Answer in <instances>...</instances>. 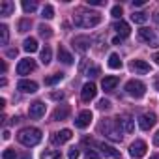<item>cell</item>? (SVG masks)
Masks as SVG:
<instances>
[{
    "instance_id": "6da1fadb",
    "label": "cell",
    "mask_w": 159,
    "mask_h": 159,
    "mask_svg": "<svg viewBox=\"0 0 159 159\" xmlns=\"http://www.w3.org/2000/svg\"><path fill=\"white\" fill-rule=\"evenodd\" d=\"M73 23L75 26H81V28H94L101 23V15L96 11H77L73 15Z\"/></svg>"
},
{
    "instance_id": "7a4b0ae2",
    "label": "cell",
    "mask_w": 159,
    "mask_h": 159,
    "mask_svg": "<svg viewBox=\"0 0 159 159\" xmlns=\"http://www.w3.org/2000/svg\"><path fill=\"white\" fill-rule=\"evenodd\" d=\"M17 140L23 146L32 148V146H36V144L41 142V131L38 127H25V129H21L17 133Z\"/></svg>"
},
{
    "instance_id": "3957f363",
    "label": "cell",
    "mask_w": 159,
    "mask_h": 159,
    "mask_svg": "<svg viewBox=\"0 0 159 159\" xmlns=\"http://www.w3.org/2000/svg\"><path fill=\"white\" fill-rule=\"evenodd\" d=\"M99 131H103L105 137L114 140V142L122 140V127H120L118 120H105V122H101L99 124Z\"/></svg>"
},
{
    "instance_id": "277c9868",
    "label": "cell",
    "mask_w": 159,
    "mask_h": 159,
    "mask_svg": "<svg viewBox=\"0 0 159 159\" xmlns=\"http://www.w3.org/2000/svg\"><path fill=\"white\" fill-rule=\"evenodd\" d=\"M125 92L131 96V98H142L146 94V84L142 81H137V79H133V81H129L125 84Z\"/></svg>"
},
{
    "instance_id": "5b68a950",
    "label": "cell",
    "mask_w": 159,
    "mask_h": 159,
    "mask_svg": "<svg viewBox=\"0 0 159 159\" xmlns=\"http://www.w3.org/2000/svg\"><path fill=\"white\" fill-rule=\"evenodd\" d=\"M139 38L144 41V43H148L150 47H155V45H159V36H155V32L153 30H150V28H140L139 30Z\"/></svg>"
},
{
    "instance_id": "8992f818",
    "label": "cell",
    "mask_w": 159,
    "mask_h": 159,
    "mask_svg": "<svg viewBox=\"0 0 159 159\" xmlns=\"http://www.w3.org/2000/svg\"><path fill=\"white\" fill-rule=\"evenodd\" d=\"M146 142L144 140H135L131 146H129V155L131 157H135V159H140V157H144L146 155Z\"/></svg>"
},
{
    "instance_id": "52a82bcc",
    "label": "cell",
    "mask_w": 159,
    "mask_h": 159,
    "mask_svg": "<svg viewBox=\"0 0 159 159\" xmlns=\"http://www.w3.org/2000/svg\"><path fill=\"white\" fill-rule=\"evenodd\" d=\"M71 43H73L75 51H79V52H86V51H88V47L92 45V39H90L88 36H75Z\"/></svg>"
},
{
    "instance_id": "ba28073f",
    "label": "cell",
    "mask_w": 159,
    "mask_h": 159,
    "mask_svg": "<svg viewBox=\"0 0 159 159\" xmlns=\"http://www.w3.org/2000/svg\"><path fill=\"white\" fill-rule=\"evenodd\" d=\"M155 122H157V116L153 112H146V114H140L139 116V127L144 129V131H148L150 127H153Z\"/></svg>"
},
{
    "instance_id": "9c48e42d",
    "label": "cell",
    "mask_w": 159,
    "mask_h": 159,
    "mask_svg": "<svg viewBox=\"0 0 159 159\" xmlns=\"http://www.w3.org/2000/svg\"><path fill=\"white\" fill-rule=\"evenodd\" d=\"M28 116L34 118V120H39L41 116H45V103H41V101L30 103V107H28Z\"/></svg>"
},
{
    "instance_id": "30bf717a",
    "label": "cell",
    "mask_w": 159,
    "mask_h": 159,
    "mask_svg": "<svg viewBox=\"0 0 159 159\" xmlns=\"http://www.w3.org/2000/svg\"><path fill=\"white\" fill-rule=\"evenodd\" d=\"M36 69V62L32 58H23L19 64H17V75H28L30 71Z\"/></svg>"
},
{
    "instance_id": "8fae6325",
    "label": "cell",
    "mask_w": 159,
    "mask_h": 159,
    "mask_svg": "<svg viewBox=\"0 0 159 159\" xmlns=\"http://www.w3.org/2000/svg\"><path fill=\"white\" fill-rule=\"evenodd\" d=\"M92 112L90 111H81L79 112V116L75 118V125L79 127V129H84V127H88L90 125V122H92Z\"/></svg>"
},
{
    "instance_id": "7c38bea8",
    "label": "cell",
    "mask_w": 159,
    "mask_h": 159,
    "mask_svg": "<svg viewBox=\"0 0 159 159\" xmlns=\"http://www.w3.org/2000/svg\"><path fill=\"white\" fill-rule=\"evenodd\" d=\"M96 94H98V88H96V84L94 83H86L84 86H83V90H81V98H83V101H92L94 98H96Z\"/></svg>"
},
{
    "instance_id": "4fadbf2b",
    "label": "cell",
    "mask_w": 159,
    "mask_h": 159,
    "mask_svg": "<svg viewBox=\"0 0 159 159\" xmlns=\"http://www.w3.org/2000/svg\"><path fill=\"white\" fill-rule=\"evenodd\" d=\"M17 90H21L25 94H34V92H38V83L28 81V79H21L17 83Z\"/></svg>"
},
{
    "instance_id": "5bb4252c",
    "label": "cell",
    "mask_w": 159,
    "mask_h": 159,
    "mask_svg": "<svg viewBox=\"0 0 159 159\" xmlns=\"http://www.w3.org/2000/svg\"><path fill=\"white\" fill-rule=\"evenodd\" d=\"M116 120H118L120 127H122V129H124L125 133H133V131H135V120H133L131 116L124 114V116H118Z\"/></svg>"
},
{
    "instance_id": "9a60e30c",
    "label": "cell",
    "mask_w": 159,
    "mask_h": 159,
    "mask_svg": "<svg viewBox=\"0 0 159 159\" xmlns=\"http://www.w3.org/2000/svg\"><path fill=\"white\" fill-rule=\"evenodd\" d=\"M129 67H131V71H135V73H139V75L150 73V64L144 62V60H133V62L129 64Z\"/></svg>"
},
{
    "instance_id": "2e32d148",
    "label": "cell",
    "mask_w": 159,
    "mask_h": 159,
    "mask_svg": "<svg viewBox=\"0 0 159 159\" xmlns=\"http://www.w3.org/2000/svg\"><path fill=\"white\" fill-rule=\"evenodd\" d=\"M71 137H73V133H71V129H62V131H58V133H54L51 140H52L54 144H66L67 140H71Z\"/></svg>"
},
{
    "instance_id": "e0dca14e",
    "label": "cell",
    "mask_w": 159,
    "mask_h": 159,
    "mask_svg": "<svg viewBox=\"0 0 159 159\" xmlns=\"http://www.w3.org/2000/svg\"><path fill=\"white\" fill-rule=\"evenodd\" d=\"M69 112H71V107H69V105H58L56 111L52 112V120H54V122L66 120V118L69 116Z\"/></svg>"
},
{
    "instance_id": "ac0fdd59",
    "label": "cell",
    "mask_w": 159,
    "mask_h": 159,
    "mask_svg": "<svg viewBox=\"0 0 159 159\" xmlns=\"http://www.w3.org/2000/svg\"><path fill=\"white\" fill-rule=\"evenodd\" d=\"M112 30H116L120 38H127V36H129V32H131L129 25H127L125 21H122V19H120L118 23H114V25H112Z\"/></svg>"
},
{
    "instance_id": "d6986e66",
    "label": "cell",
    "mask_w": 159,
    "mask_h": 159,
    "mask_svg": "<svg viewBox=\"0 0 159 159\" xmlns=\"http://www.w3.org/2000/svg\"><path fill=\"white\" fill-rule=\"evenodd\" d=\"M58 60L60 62H64V64H67V66H71L73 64V56H71V52L66 49V47H58Z\"/></svg>"
},
{
    "instance_id": "ffe728a7",
    "label": "cell",
    "mask_w": 159,
    "mask_h": 159,
    "mask_svg": "<svg viewBox=\"0 0 159 159\" xmlns=\"http://www.w3.org/2000/svg\"><path fill=\"white\" fill-rule=\"evenodd\" d=\"M13 10H15V4H13V2H10V0H2V2H0V15H2V17L11 15V13H13Z\"/></svg>"
},
{
    "instance_id": "44dd1931",
    "label": "cell",
    "mask_w": 159,
    "mask_h": 159,
    "mask_svg": "<svg viewBox=\"0 0 159 159\" xmlns=\"http://www.w3.org/2000/svg\"><path fill=\"white\" fill-rule=\"evenodd\" d=\"M116 84H118V77H105L103 81H101V86H103V90H105V92L114 90V88H116Z\"/></svg>"
},
{
    "instance_id": "7402d4cb",
    "label": "cell",
    "mask_w": 159,
    "mask_h": 159,
    "mask_svg": "<svg viewBox=\"0 0 159 159\" xmlns=\"http://www.w3.org/2000/svg\"><path fill=\"white\" fill-rule=\"evenodd\" d=\"M99 150H101L105 155H109V157H116V159L120 157V152H118L116 148H112V146L105 144V142H101V144H99Z\"/></svg>"
},
{
    "instance_id": "603a6c76",
    "label": "cell",
    "mask_w": 159,
    "mask_h": 159,
    "mask_svg": "<svg viewBox=\"0 0 159 159\" xmlns=\"http://www.w3.org/2000/svg\"><path fill=\"white\" fill-rule=\"evenodd\" d=\"M23 49L26 51V52H36L38 51V41H36V38H26L25 39V43H23Z\"/></svg>"
},
{
    "instance_id": "cb8c5ba5",
    "label": "cell",
    "mask_w": 159,
    "mask_h": 159,
    "mask_svg": "<svg viewBox=\"0 0 159 159\" xmlns=\"http://www.w3.org/2000/svg\"><path fill=\"white\" fill-rule=\"evenodd\" d=\"M39 60H41L43 66H49V64H51V60H52V51H51V47H43V49H41Z\"/></svg>"
},
{
    "instance_id": "d4e9b609",
    "label": "cell",
    "mask_w": 159,
    "mask_h": 159,
    "mask_svg": "<svg viewBox=\"0 0 159 159\" xmlns=\"http://www.w3.org/2000/svg\"><path fill=\"white\" fill-rule=\"evenodd\" d=\"M109 67H111V69H120V67H122V60H120V56H118L116 52L109 54Z\"/></svg>"
},
{
    "instance_id": "484cf974",
    "label": "cell",
    "mask_w": 159,
    "mask_h": 159,
    "mask_svg": "<svg viewBox=\"0 0 159 159\" xmlns=\"http://www.w3.org/2000/svg\"><path fill=\"white\" fill-rule=\"evenodd\" d=\"M131 21H133V23H137V25H144V23L148 21V15H146L144 11H133Z\"/></svg>"
},
{
    "instance_id": "4316f807",
    "label": "cell",
    "mask_w": 159,
    "mask_h": 159,
    "mask_svg": "<svg viewBox=\"0 0 159 159\" xmlns=\"http://www.w3.org/2000/svg\"><path fill=\"white\" fill-rule=\"evenodd\" d=\"M62 79H64V73H54V75H51V77L45 79V84H47V86H52V84L60 83Z\"/></svg>"
},
{
    "instance_id": "83f0119b",
    "label": "cell",
    "mask_w": 159,
    "mask_h": 159,
    "mask_svg": "<svg viewBox=\"0 0 159 159\" xmlns=\"http://www.w3.org/2000/svg\"><path fill=\"white\" fill-rule=\"evenodd\" d=\"M36 8H38V4L34 2V0H23V10H25V13H34Z\"/></svg>"
},
{
    "instance_id": "f1b7e54d",
    "label": "cell",
    "mask_w": 159,
    "mask_h": 159,
    "mask_svg": "<svg viewBox=\"0 0 159 159\" xmlns=\"http://www.w3.org/2000/svg\"><path fill=\"white\" fill-rule=\"evenodd\" d=\"M8 39H10V30H8V26H6V25H0V43L6 45Z\"/></svg>"
},
{
    "instance_id": "f546056e",
    "label": "cell",
    "mask_w": 159,
    "mask_h": 159,
    "mask_svg": "<svg viewBox=\"0 0 159 159\" xmlns=\"http://www.w3.org/2000/svg\"><path fill=\"white\" fill-rule=\"evenodd\" d=\"M38 32H39V36H41V38H47V39L52 36V28H51V26H47V25H39V26H38Z\"/></svg>"
},
{
    "instance_id": "4dcf8cb0",
    "label": "cell",
    "mask_w": 159,
    "mask_h": 159,
    "mask_svg": "<svg viewBox=\"0 0 159 159\" xmlns=\"http://www.w3.org/2000/svg\"><path fill=\"white\" fill-rule=\"evenodd\" d=\"M41 17H43V19H52V17H54V8H52L51 4H47V6L43 8V11H41Z\"/></svg>"
},
{
    "instance_id": "1f68e13d",
    "label": "cell",
    "mask_w": 159,
    "mask_h": 159,
    "mask_svg": "<svg viewBox=\"0 0 159 159\" xmlns=\"http://www.w3.org/2000/svg\"><path fill=\"white\" fill-rule=\"evenodd\" d=\"M41 159H62V153L56 152V150H49L41 155Z\"/></svg>"
},
{
    "instance_id": "d6a6232c",
    "label": "cell",
    "mask_w": 159,
    "mask_h": 159,
    "mask_svg": "<svg viewBox=\"0 0 159 159\" xmlns=\"http://www.w3.org/2000/svg\"><path fill=\"white\" fill-rule=\"evenodd\" d=\"M32 26V21L30 19H21L19 21V32H28Z\"/></svg>"
},
{
    "instance_id": "836d02e7",
    "label": "cell",
    "mask_w": 159,
    "mask_h": 159,
    "mask_svg": "<svg viewBox=\"0 0 159 159\" xmlns=\"http://www.w3.org/2000/svg\"><path fill=\"white\" fill-rule=\"evenodd\" d=\"M99 73H101L99 66H90V67L86 69V75H88V77H98Z\"/></svg>"
},
{
    "instance_id": "e575fe53",
    "label": "cell",
    "mask_w": 159,
    "mask_h": 159,
    "mask_svg": "<svg viewBox=\"0 0 159 159\" xmlns=\"http://www.w3.org/2000/svg\"><path fill=\"white\" fill-rule=\"evenodd\" d=\"M2 159H17V153H15V150H11V148L4 150V152H2Z\"/></svg>"
},
{
    "instance_id": "d590c367",
    "label": "cell",
    "mask_w": 159,
    "mask_h": 159,
    "mask_svg": "<svg viewBox=\"0 0 159 159\" xmlns=\"http://www.w3.org/2000/svg\"><path fill=\"white\" fill-rule=\"evenodd\" d=\"M98 109H99V111H109V109H111V101H109V99H99Z\"/></svg>"
},
{
    "instance_id": "8d00e7d4",
    "label": "cell",
    "mask_w": 159,
    "mask_h": 159,
    "mask_svg": "<svg viewBox=\"0 0 159 159\" xmlns=\"http://www.w3.org/2000/svg\"><path fill=\"white\" fill-rule=\"evenodd\" d=\"M111 13H112V17L120 19V17H122V13H124V10H122V6H114V8L111 10Z\"/></svg>"
},
{
    "instance_id": "74e56055",
    "label": "cell",
    "mask_w": 159,
    "mask_h": 159,
    "mask_svg": "<svg viewBox=\"0 0 159 159\" xmlns=\"http://www.w3.org/2000/svg\"><path fill=\"white\" fill-rule=\"evenodd\" d=\"M49 98L54 99V101H60V99H64V92H51Z\"/></svg>"
},
{
    "instance_id": "f35d334b",
    "label": "cell",
    "mask_w": 159,
    "mask_h": 159,
    "mask_svg": "<svg viewBox=\"0 0 159 159\" xmlns=\"http://www.w3.org/2000/svg\"><path fill=\"white\" fill-rule=\"evenodd\" d=\"M67 159H79V148H71L67 153Z\"/></svg>"
},
{
    "instance_id": "ab89813d",
    "label": "cell",
    "mask_w": 159,
    "mask_h": 159,
    "mask_svg": "<svg viewBox=\"0 0 159 159\" xmlns=\"http://www.w3.org/2000/svg\"><path fill=\"white\" fill-rule=\"evenodd\" d=\"M84 159H99V155H98V152L88 150V152H86V155H84Z\"/></svg>"
},
{
    "instance_id": "60d3db41",
    "label": "cell",
    "mask_w": 159,
    "mask_h": 159,
    "mask_svg": "<svg viewBox=\"0 0 159 159\" xmlns=\"http://www.w3.org/2000/svg\"><path fill=\"white\" fill-rule=\"evenodd\" d=\"M86 2H88L90 6H103V4H105L103 0H86Z\"/></svg>"
},
{
    "instance_id": "b9f144b4",
    "label": "cell",
    "mask_w": 159,
    "mask_h": 159,
    "mask_svg": "<svg viewBox=\"0 0 159 159\" xmlns=\"http://www.w3.org/2000/svg\"><path fill=\"white\" fill-rule=\"evenodd\" d=\"M17 52H19V51H17V49H10V51H8V52H6V54H8V56H10V58H15V56H17Z\"/></svg>"
},
{
    "instance_id": "7bdbcfd3",
    "label": "cell",
    "mask_w": 159,
    "mask_h": 159,
    "mask_svg": "<svg viewBox=\"0 0 159 159\" xmlns=\"http://www.w3.org/2000/svg\"><path fill=\"white\" fill-rule=\"evenodd\" d=\"M122 39H124V38H120V36H116V38L112 39V43H114V45H120V43H122Z\"/></svg>"
},
{
    "instance_id": "ee69618b",
    "label": "cell",
    "mask_w": 159,
    "mask_h": 159,
    "mask_svg": "<svg viewBox=\"0 0 159 159\" xmlns=\"http://www.w3.org/2000/svg\"><path fill=\"white\" fill-rule=\"evenodd\" d=\"M153 144H155V146H159V131L153 135Z\"/></svg>"
},
{
    "instance_id": "f6af8a7d",
    "label": "cell",
    "mask_w": 159,
    "mask_h": 159,
    "mask_svg": "<svg viewBox=\"0 0 159 159\" xmlns=\"http://www.w3.org/2000/svg\"><path fill=\"white\" fill-rule=\"evenodd\" d=\"M133 6H144V0H135Z\"/></svg>"
},
{
    "instance_id": "bcb514c9",
    "label": "cell",
    "mask_w": 159,
    "mask_h": 159,
    "mask_svg": "<svg viewBox=\"0 0 159 159\" xmlns=\"http://www.w3.org/2000/svg\"><path fill=\"white\" fill-rule=\"evenodd\" d=\"M0 69H2V73H6V69H8V66H6V62H2V66H0Z\"/></svg>"
},
{
    "instance_id": "7dc6e473",
    "label": "cell",
    "mask_w": 159,
    "mask_h": 159,
    "mask_svg": "<svg viewBox=\"0 0 159 159\" xmlns=\"http://www.w3.org/2000/svg\"><path fill=\"white\" fill-rule=\"evenodd\" d=\"M153 62H155V64H159V52H155V54H153Z\"/></svg>"
},
{
    "instance_id": "c3c4849f",
    "label": "cell",
    "mask_w": 159,
    "mask_h": 159,
    "mask_svg": "<svg viewBox=\"0 0 159 159\" xmlns=\"http://www.w3.org/2000/svg\"><path fill=\"white\" fill-rule=\"evenodd\" d=\"M2 137H4V139L8 140V139H10V131H4V133H2Z\"/></svg>"
},
{
    "instance_id": "681fc988",
    "label": "cell",
    "mask_w": 159,
    "mask_h": 159,
    "mask_svg": "<svg viewBox=\"0 0 159 159\" xmlns=\"http://www.w3.org/2000/svg\"><path fill=\"white\" fill-rule=\"evenodd\" d=\"M153 21H155V23H157V25H159V11H157V13H155V15H153Z\"/></svg>"
},
{
    "instance_id": "f907efd6",
    "label": "cell",
    "mask_w": 159,
    "mask_h": 159,
    "mask_svg": "<svg viewBox=\"0 0 159 159\" xmlns=\"http://www.w3.org/2000/svg\"><path fill=\"white\" fill-rule=\"evenodd\" d=\"M150 159H159V153H153V155H150Z\"/></svg>"
},
{
    "instance_id": "816d5d0a",
    "label": "cell",
    "mask_w": 159,
    "mask_h": 159,
    "mask_svg": "<svg viewBox=\"0 0 159 159\" xmlns=\"http://www.w3.org/2000/svg\"><path fill=\"white\" fill-rule=\"evenodd\" d=\"M21 159H30V157H28V153H25V155H23Z\"/></svg>"
}]
</instances>
